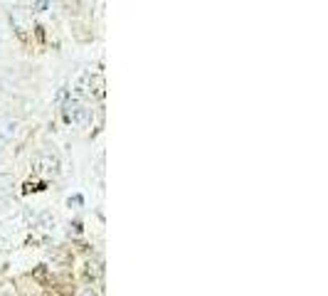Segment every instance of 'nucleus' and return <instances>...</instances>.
<instances>
[{
	"label": "nucleus",
	"mask_w": 328,
	"mask_h": 296,
	"mask_svg": "<svg viewBox=\"0 0 328 296\" xmlns=\"http://www.w3.org/2000/svg\"><path fill=\"white\" fill-rule=\"evenodd\" d=\"M91 109H87L79 99H67L64 101V121L67 123H84L89 121Z\"/></svg>",
	"instance_id": "1"
},
{
	"label": "nucleus",
	"mask_w": 328,
	"mask_h": 296,
	"mask_svg": "<svg viewBox=\"0 0 328 296\" xmlns=\"http://www.w3.org/2000/svg\"><path fill=\"white\" fill-rule=\"evenodd\" d=\"M32 168H35V173H50V176H55L60 171V161L52 153H40V156H35Z\"/></svg>",
	"instance_id": "2"
},
{
	"label": "nucleus",
	"mask_w": 328,
	"mask_h": 296,
	"mask_svg": "<svg viewBox=\"0 0 328 296\" xmlns=\"http://www.w3.org/2000/svg\"><path fill=\"white\" fill-rule=\"evenodd\" d=\"M84 89L89 91L91 96L104 99V94H106V82H104V77H101V74H89V77H87V82H84Z\"/></svg>",
	"instance_id": "3"
},
{
	"label": "nucleus",
	"mask_w": 328,
	"mask_h": 296,
	"mask_svg": "<svg viewBox=\"0 0 328 296\" xmlns=\"http://www.w3.org/2000/svg\"><path fill=\"white\" fill-rule=\"evenodd\" d=\"M10 20H13V28H15V32L25 40V35H28V18H25V13L15 8V10L10 13Z\"/></svg>",
	"instance_id": "4"
},
{
	"label": "nucleus",
	"mask_w": 328,
	"mask_h": 296,
	"mask_svg": "<svg viewBox=\"0 0 328 296\" xmlns=\"http://www.w3.org/2000/svg\"><path fill=\"white\" fill-rule=\"evenodd\" d=\"M18 131V121L15 118H0V138H13Z\"/></svg>",
	"instance_id": "5"
},
{
	"label": "nucleus",
	"mask_w": 328,
	"mask_h": 296,
	"mask_svg": "<svg viewBox=\"0 0 328 296\" xmlns=\"http://www.w3.org/2000/svg\"><path fill=\"white\" fill-rule=\"evenodd\" d=\"M101 274H104L101 262H87V269H84V276H87V281H96V279H101Z\"/></svg>",
	"instance_id": "6"
},
{
	"label": "nucleus",
	"mask_w": 328,
	"mask_h": 296,
	"mask_svg": "<svg viewBox=\"0 0 328 296\" xmlns=\"http://www.w3.org/2000/svg\"><path fill=\"white\" fill-rule=\"evenodd\" d=\"M32 279H37L40 284H45V286H50L52 284V279L47 276V266H37L35 271H32Z\"/></svg>",
	"instance_id": "7"
},
{
	"label": "nucleus",
	"mask_w": 328,
	"mask_h": 296,
	"mask_svg": "<svg viewBox=\"0 0 328 296\" xmlns=\"http://www.w3.org/2000/svg\"><path fill=\"white\" fill-rule=\"evenodd\" d=\"M47 185L45 183H40V180H28L25 183V188H23V193L28 195V193H40V190H45Z\"/></svg>",
	"instance_id": "8"
},
{
	"label": "nucleus",
	"mask_w": 328,
	"mask_h": 296,
	"mask_svg": "<svg viewBox=\"0 0 328 296\" xmlns=\"http://www.w3.org/2000/svg\"><path fill=\"white\" fill-rule=\"evenodd\" d=\"M69 205H82V198L77 195V198H69Z\"/></svg>",
	"instance_id": "9"
},
{
	"label": "nucleus",
	"mask_w": 328,
	"mask_h": 296,
	"mask_svg": "<svg viewBox=\"0 0 328 296\" xmlns=\"http://www.w3.org/2000/svg\"><path fill=\"white\" fill-rule=\"evenodd\" d=\"M82 296H94V291H91V289H87V291H84Z\"/></svg>",
	"instance_id": "10"
},
{
	"label": "nucleus",
	"mask_w": 328,
	"mask_h": 296,
	"mask_svg": "<svg viewBox=\"0 0 328 296\" xmlns=\"http://www.w3.org/2000/svg\"><path fill=\"white\" fill-rule=\"evenodd\" d=\"M42 296H55V294H50V291H47V294H42Z\"/></svg>",
	"instance_id": "11"
}]
</instances>
